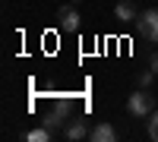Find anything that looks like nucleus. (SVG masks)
<instances>
[{
	"label": "nucleus",
	"mask_w": 158,
	"mask_h": 142,
	"mask_svg": "<svg viewBox=\"0 0 158 142\" xmlns=\"http://www.w3.org/2000/svg\"><path fill=\"white\" fill-rule=\"evenodd\" d=\"M155 111V95H149V88H139L127 98V114L136 120H149V114Z\"/></svg>",
	"instance_id": "nucleus-1"
},
{
	"label": "nucleus",
	"mask_w": 158,
	"mask_h": 142,
	"mask_svg": "<svg viewBox=\"0 0 158 142\" xmlns=\"http://www.w3.org/2000/svg\"><path fill=\"white\" fill-rule=\"evenodd\" d=\"M136 29H139V35L146 38V41L158 44V10H146V13H139Z\"/></svg>",
	"instance_id": "nucleus-2"
},
{
	"label": "nucleus",
	"mask_w": 158,
	"mask_h": 142,
	"mask_svg": "<svg viewBox=\"0 0 158 142\" xmlns=\"http://www.w3.org/2000/svg\"><path fill=\"white\" fill-rule=\"evenodd\" d=\"M67 117H70V101H67V98H60L57 104L51 108V114H44V120H41V123L48 126V130H54V133H57L60 126H67Z\"/></svg>",
	"instance_id": "nucleus-3"
},
{
	"label": "nucleus",
	"mask_w": 158,
	"mask_h": 142,
	"mask_svg": "<svg viewBox=\"0 0 158 142\" xmlns=\"http://www.w3.org/2000/svg\"><path fill=\"white\" fill-rule=\"evenodd\" d=\"M79 25H82V16L73 6H60L57 10V29L60 32H79Z\"/></svg>",
	"instance_id": "nucleus-4"
},
{
	"label": "nucleus",
	"mask_w": 158,
	"mask_h": 142,
	"mask_svg": "<svg viewBox=\"0 0 158 142\" xmlns=\"http://www.w3.org/2000/svg\"><path fill=\"white\" fill-rule=\"evenodd\" d=\"M89 139L92 142H117V130H114V123L101 120V123H95L89 130Z\"/></svg>",
	"instance_id": "nucleus-5"
},
{
	"label": "nucleus",
	"mask_w": 158,
	"mask_h": 142,
	"mask_svg": "<svg viewBox=\"0 0 158 142\" xmlns=\"http://www.w3.org/2000/svg\"><path fill=\"white\" fill-rule=\"evenodd\" d=\"M63 136H67L70 142H79V139H89V123H85V120H70L67 126H63Z\"/></svg>",
	"instance_id": "nucleus-6"
},
{
	"label": "nucleus",
	"mask_w": 158,
	"mask_h": 142,
	"mask_svg": "<svg viewBox=\"0 0 158 142\" xmlns=\"http://www.w3.org/2000/svg\"><path fill=\"white\" fill-rule=\"evenodd\" d=\"M114 16L120 19V22H136L139 19V10H136L133 0H120V3L114 6Z\"/></svg>",
	"instance_id": "nucleus-7"
},
{
	"label": "nucleus",
	"mask_w": 158,
	"mask_h": 142,
	"mask_svg": "<svg viewBox=\"0 0 158 142\" xmlns=\"http://www.w3.org/2000/svg\"><path fill=\"white\" fill-rule=\"evenodd\" d=\"M51 136H54V130H48L44 123L38 126V130H29V133H25V139H29V142H51Z\"/></svg>",
	"instance_id": "nucleus-8"
},
{
	"label": "nucleus",
	"mask_w": 158,
	"mask_h": 142,
	"mask_svg": "<svg viewBox=\"0 0 158 142\" xmlns=\"http://www.w3.org/2000/svg\"><path fill=\"white\" fill-rule=\"evenodd\" d=\"M146 136H149L152 142H158V108L149 114V123H146Z\"/></svg>",
	"instance_id": "nucleus-9"
},
{
	"label": "nucleus",
	"mask_w": 158,
	"mask_h": 142,
	"mask_svg": "<svg viewBox=\"0 0 158 142\" xmlns=\"http://www.w3.org/2000/svg\"><path fill=\"white\" fill-rule=\"evenodd\" d=\"M152 82H155V70H152V67H149L146 73L136 76V85H139V88H152Z\"/></svg>",
	"instance_id": "nucleus-10"
},
{
	"label": "nucleus",
	"mask_w": 158,
	"mask_h": 142,
	"mask_svg": "<svg viewBox=\"0 0 158 142\" xmlns=\"http://www.w3.org/2000/svg\"><path fill=\"white\" fill-rule=\"evenodd\" d=\"M149 67L155 70V76H158V51H152V60H149Z\"/></svg>",
	"instance_id": "nucleus-11"
},
{
	"label": "nucleus",
	"mask_w": 158,
	"mask_h": 142,
	"mask_svg": "<svg viewBox=\"0 0 158 142\" xmlns=\"http://www.w3.org/2000/svg\"><path fill=\"white\" fill-rule=\"evenodd\" d=\"M73 3H82V0H73Z\"/></svg>",
	"instance_id": "nucleus-12"
}]
</instances>
